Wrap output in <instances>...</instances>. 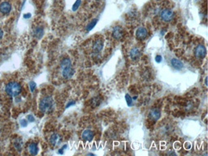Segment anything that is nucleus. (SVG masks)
Wrapping results in <instances>:
<instances>
[{
	"mask_svg": "<svg viewBox=\"0 0 208 156\" xmlns=\"http://www.w3.org/2000/svg\"><path fill=\"white\" fill-rule=\"evenodd\" d=\"M124 32L123 28L120 26H115L112 30V37L116 40H120L123 38Z\"/></svg>",
	"mask_w": 208,
	"mask_h": 156,
	"instance_id": "nucleus-6",
	"label": "nucleus"
},
{
	"mask_svg": "<svg viewBox=\"0 0 208 156\" xmlns=\"http://www.w3.org/2000/svg\"><path fill=\"white\" fill-rule=\"evenodd\" d=\"M80 3H81V1H80V0H79V1H77V3H76L74 4V8H73V11H76L77 9V8H78V7H77V5H78L79 6V4H80Z\"/></svg>",
	"mask_w": 208,
	"mask_h": 156,
	"instance_id": "nucleus-25",
	"label": "nucleus"
},
{
	"mask_svg": "<svg viewBox=\"0 0 208 156\" xmlns=\"http://www.w3.org/2000/svg\"><path fill=\"white\" fill-rule=\"evenodd\" d=\"M157 13L164 22H170L175 17V13L173 11L168 8H159L157 10Z\"/></svg>",
	"mask_w": 208,
	"mask_h": 156,
	"instance_id": "nucleus-2",
	"label": "nucleus"
},
{
	"mask_svg": "<svg viewBox=\"0 0 208 156\" xmlns=\"http://www.w3.org/2000/svg\"><path fill=\"white\" fill-rule=\"evenodd\" d=\"M6 90L7 93L8 95L12 96V97H16V96L19 95L21 91H22V87L21 85H20L17 82H15V81H12V82H9L8 85H6Z\"/></svg>",
	"mask_w": 208,
	"mask_h": 156,
	"instance_id": "nucleus-3",
	"label": "nucleus"
},
{
	"mask_svg": "<svg viewBox=\"0 0 208 156\" xmlns=\"http://www.w3.org/2000/svg\"><path fill=\"white\" fill-rule=\"evenodd\" d=\"M61 142V138L59 134L54 133L51 135L50 138V144L52 146H55L57 144H59V142Z\"/></svg>",
	"mask_w": 208,
	"mask_h": 156,
	"instance_id": "nucleus-12",
	"label": "nucleus"
},
{
	"mask_svg": "<svg viewBox=\"0 0 208 156\" xmlns=\"http://www.w3.org/2000/svg\"><path fill=\"white\" fill-rule=\"evenodd\" d=\"M205 85H207V78H206V80H205Z\"/></svg>",
	"mask_w": 208,
	"mask_h": 156,
	"instance_id": "nucleus-29",
	"label": "nucleus"
},
{
	"mask_svg": "<svg viewBox=\"0 0 208 156\" xmlns=\"http://www.w3.org/2000/svg\"><path fill=\"white\" fill-rule=\"evenodd\" d=\"M27 124H28V122L26 121V120H20V125L22 126V127H25V126H27Z\"/></svg>",
	"mask_w": 208,
	"mask_h": 156,
	"instance_id": "nucleus-22",
	"label": "nucleus"
},
{
	"mask_svg": "<svg viewBox=\"0 0 208 156\" xmlns=\"http://www.w3.org/2000/svg\"><path fill=\"white\" fill-rule=\"evenodd\" d=\"M12 11V5L8 2H3L0 4V12L3 14H9Z\"/></svg>",
	"mask_w": 208,
	"mask_h": 156,
	"instance_id": "nucleus-11",
	"label": "nucleus"
},
{
	"mask_svg": "<svg viewBox=\"0 0 208 156\" xmlns=\"http://www.w3.org/2000/svg\"><path fill=\"white\" fill-rule=\"evenodd\" d=\"M130 58L132 59V60H138L140 58V51L139 49L137 48V47H134L130 51Z\"/></svg>",
	"mask_w": 208,
	"mask_h": 156,
	"instance_id": "nucleus-13",
	"label": "nucleus"
},
{
	"mask_svg": "<svg viewBox=\"0 0 208 156\" xmlns=\"http://www.w3.org/2000/svg\"><path fill=\"white\" fill-rule=\"evenodd\" d=\"M162 60V57L161 55H156L155 57V61L157 62V63H160Z\"/></svg>",
	"mask_w": 208,
	"mask_h": 156,
	"instance_id": "nucleus-24",
	"label": "nucleus"
},
{
	"mask_svg": "<svg viewBox=\"0 0 208 156\" xmlns=\"http://www.w3.org/2000/svg\"><path fill=\"white\" fill-rule=\"evenodd\" d=\"M28 150L32 155H37L38 153V146L36 143H30L28 146Z\"/></svg>",
	"mask_w": 208,
	"mask_h": 156,
	"instance_id": "nucleus-14",
	"label": "nucleus"
},
{
	"mask_svg": "<svg viewBox=\"0 0 208 156\" xmlns=\"http://www.w3.org/2000/svg\"><path fill=\"white\" fill-rule=\"evenodd\" d=\"M74 103H75V102H72V103H69L68 105L67 106V108H68V107H70L71 105H74Z\"/></svg>",
	"mask_w": 208,
	"mask_h": 156,
	"instance_id": "nucleus-27",
	"label": "nucleus"
},
{
	"mask_svg": "<svg viewBox=\"0 0 208 156\" xmlns=\"http://www.w3.org/2000/svg\"><path fill=\"white\" fill-rule=\"evenodd\" d=\"M82 139L85 142H91L93 140L94 137V133L92 130L90 129H86L82 133Z\"/></svg>",
	"mask_w": 208,
	"mask_h": 156,
	"instance_id": "nucleus-10",
	"label": "nucleus"
},
{
	"mask_svg": "<svg viewBox=\"0 0 208 156\" xmlns=\"http://www.w3.org/2000/svg\"><path fill=\"white\" fill-rule=\"evenodd\" d=\"M125 98H126V101H127L128 105L131 106L133 101H132V98H131V97L129 96V94H128V93H127V94L125 95Z\"/></svg>",
	"mask_w": 208,
	"mask_h": 156,
	"instance_id": "nucleus-20",
	"label": "nucleus"
},
{
	"mask_svg": "<svg viewBox=\"0 0 208 156\" xmlns=\"http://www.w3.org/2000/svg\"><path fill=\"white\" fill-rule=\"evenodd\" d=\"M27 119H28V120L29 122H33L35 120L34 117H33V116H32V115H28V117H27Z\"/></svg>",
	"mask_w": 208,
	"mask_h": 156,
	"instance_id": "nucleus-23",
	"label": "nucleus"
},
{
	"mask_svg": "<svg viewBox=\"0 0 208 156\" xmlns=\"http://www.w3.org/2000/svg\"><path fill=\"white\" fill-rule=\"evenodd\" d=\"M96 23H97V20H93V21H92V22H91L90 24H89V25H88V27H87V30L90 31L91 29H92V28H93L94 27V25H95V24H96Z\"/></svg>",
	"mask_w": 208,
	"mask_h": 156,
	"instance_id": "nucleus-19",
	"label": "nucleus"
},
{
	"mask_svg": "<svg viewBox=\"0 0 208 156\" xmlns=\"http://www.w3.org/2000/svg\"><path fill=\"white\" fill-rule=\"evenodd\" d=\"M29 87H30V90L32 92H33L35 90V89H36V84H35V82H33V81H31L30 83H29Z\"/></svg>",
	"mask_w": 208,
	"mask_h": 156,
	"instance_id": "nucleus-21",
	"label": "nucleus"
},
{
	"mask_svg": "<svg viewBox=\"0 0 208 156\" xmlns=\"http://www.w3.org/2000/svg\"><path fill=\"white\" fill-rule=\"evenodd\" d=\"M39 109L43 113H51L54 109V100L51 96H46L39 103Z\"/></svg>",
	"mask_w": 208,
	"mask_h": 156,
	"instance_id": "nucleus-1",
	"label": "nucleus"
},
{
	"mask_svg": "<svg viewBox=\"0 0 208 156\" xmlns=\"http://www.w3.org/2000/svg\"><path fill=\"white\" fill-rule=\"evenodd\" d=\"M103 48V41L102 39H96L94 42L93 51L96 54L99 53Z\"/></svg>",
	"mask_w": 208,
	"mask_h": 156,
	"instance_id": "nucleus-9",
	"label": "nucleus"
},
{
	"mask_svg": "<svg viewBox=\"0 0 208 156\" xmlns=\"http://www.w3.org/2000/svg\"><path fill=\"white\" fill-rule=\"evenodd\" d=\"M3 37V31L0 28V39H2Z\"/></svg>",
	"mask_w": 208,
	"mask_h": 156,
	"instance_id": "nucleus-26",
	"label": "nucleus"
},
{
	"mask_svg": "<svg viewBox=\"0 0 208 156\" xmlns=\"http://www.w3.org/2000/svg\"><path fill=\"white\" fill-rule=\"evenodd\" d=\"M171 63H172V67H173L174 68L177 69V70H181V69L183 68V67H184V65L181 63V61L176 59V58H174V59H172V60H171Z\"/></svg>",
	"mask_w": 208,
	"mask_h": 156,
	"instance_id": "nucleus-15",
	"label": "nucleus"
},
{
	"mask_svg": "<svg viewBox=\"0 0 208 156\" xmlns=\"http://www.w3.org/2000/svg\"><path fill=\"white\" fill-rule=\"evenodd\" d=\"M61 68H64L69 67V66H72V62L69 59L66 58V59H63V60L61 61L60 63Z\"/></svg>",
	"mask_w": 208,
	"mask_h": 156,
	"instance_id": "nucleus-18",
	"label": "nucleus"
},
{
	"mask_svg": "<svg viewBox=\"0 0 208 156\" xmlns=\"http://www.w3.org/2000/svg\"><path fill=\"white\" fill-rule=\"evenodd\" d=\"M75 73V70L73 69V68L72 66H69V67L64 68H62V76H63V78L65 79H70L73 77Z\"/></svg>",
	"mask_w": 208,
	"mask_h": 156,
	"instance_id": "nucleus-7",
	"label": "nucleus"
},
{
	"mask_svg": "<svg viewBox=\"0 0 208 156\" xmlns=\"http://www.w3.org/2000/svg\"><path fill=\"white\" fill-rule=\"evenodd\" d=\"M30 16H31L30 14H28V15H24V18H29V17H30Z\"/></svg>",
	"mask_w": 208,
	"mask_h": 156,
	"instance_id": "nucleus-28",
	"label": "nucleus"
},
{
	"mask_svg": "<svg viewBox=\"0 0 208 156\" xmlns=\"http://www.w3.org/2000/svg\"><path fill=\"white\" fill-rule=\"evenodd\" d=\"M195 56L198 59H203L206 55V49L203 45H198L195 48Z\"/></svg>",
	"mask_w": 208,
	"mask_h": 156,
	"instance_id": "nucleus-5",
	"label": "nucleus"
},
{
	"mask_svg": "<svg viewBox=\"0 0 208 156\" xmlns=\"http://www.w3.org/2000/svg\"><path fill=\"white\" fill-rule=\"evenodd\" d=\"M43 33H44V29L42 27H37L33 30V36L38 39L42 38V37L43 36Z\"/></svg>",
	"mask_w": 208,
	"mask_h": 156,
	"instance_id": "nucleus-16",
	"label": "nucleus"
},
{
	"mask_svg": "<svg viewBox=\"0 0 208 156\" xmlns=\"http://www.w3.org/2000/svg\"><path fill=\"white\" fill-rule=\"evenodd\" d=\"M148 30L145 27H139L136 31V38L138 40H144L147 38Z\"/></svg>",
	"mask_w": 208,
	"mask_h": 156,
	"instance_id": "nucleus-4",
	"label": "nucleus"
},
{
	"mask_svg": "<svg viewBox=\"0 0 208 156\" xmlns=\"http://www.w3.org/2000/svg\"><path fill=\"white\" fill-rule=\"evenodd\" d=\"M161 117V112L158 108H153L150 111L149 118L154 121H157Z\"/></svg>",
	"mask_w": 208,
	"mask_h": 156,
	"instance_id": "nucleus-8",
	"label": "nucleus"
},
{
	"mask_svg": "<svg viewBox=\"0 0 208 156\" xmlns=\"http://www.w3.org/2000/svg\"><path fill=\"white\" fill-rule=\"evenodd\" d=\"M14 146L16 150H18V151H21L22 150V147H23V142L21 140V138H16V140L14 141Z\"/></svg>",
	"mask_w": 208,
	"mask_h": 156,
	"instance_id": "nucleus-17",
	"label": "nucleus"
}]
</instances>
